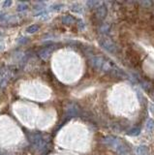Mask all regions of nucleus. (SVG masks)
Wrapping results in <instances>:
<instances>
[{"label":"nucleus","instance_id":"f257e3e1","mask_svg":"<svg viewBox=\"0 0 154 155\" xmlns=\"http://www.w3.org/2000/svg\"><path fill=\"white\" fill-rule=\"evenodd\" d=\"M98 43H99V45L102 47L104 50L107 51H109L110 53H113V54L116 53V51H117V46H116V44H115L110 37L102 36L98 40Z\"/></svg>","mask_w":154,"mask_h":155},{"label":"nucleus","instance_id":"f03ea898","mask_svg":"<svg viewBox=\"0 0 154 155\" xmlns=\"http://www.w3.org/2000/svg\"><path fill=\"white\" fill-rule=\"evenodd\" d=\"M105 58L103 56H98V55H94L91 56L90 58H88V63L90 64V66L93 68L94 70H102L103 64L105 62Z\"/></svg>","mask_w":154,"mask_h":155},{"label":"nucleus","instance_id":"7ed1b4c3","mask_svg":"<svg viewBox=\"0 0 154 155\" xmlns=\"http://www.w3.org/2000/svg\"><path fill=\"white\" fill-rule=\"evenodd\" d=\"M107 13H108L107 7L102 4L101 6H98L96 8L95 13H94V18L99 23H102L103 21L106 18V17H107Z\"/></svg>","mask_w":154,"mask_h":155},{"label":"nucleus","instance_id":"20e7f679","mask_svg":"<svg viewBox=\"0 0 154 155\" xmlns=\"http://www.w3.org/2000/svg\"><path fill=\"white\" fill-rule=\"evenodd\" d=\"M126 55L128 57V59L130 60V62H131L134 66L139 65V63H141V58H139L138 53L135 51H133L132 48H129V50H127Z\"/></svg>","mask_w":154,"mask_h":155},{"label":"nucleus","instance_id":"39448f33","mask_svg":"<svg viewBox=\"0 0 154 155\" xmlns=\"http://www.w3.org/2000/svg\"><path fill=\"white\" fill-rule=\"evenodd\" d=\"M66 114L70 116H76L80 114V108L79 106L75 103H71L69 107H67L66 109Z\"/></svg>","mask_w":154,"mask_h":155},{"label":"nucleus","instance_id":"423d86ee","mask_svg":"<svg viewBox=\"0 0 154 155\" xmlns=\"http://www.w3.org/2000/svg\"><path fill=\"white\" fill-rule=\"evenodd\" d=\"M110 76H113L114 78H120V79H125V78H127V75L125 74V72H123L121 69H120L119 67H117L116 65H114L113 70L110 71Z\"/></svg>","mask_w":154,"mask_h":155},{"label":"nucleus","instance_id":"0eeeda50","mask_svg":"<svg viewBox=\"0 0 154 155\" xmlns=\"http://www.w3.org/2000/svg\"><path fill=\"white\" fill-rule=\"evenodd\" d=\"M102 142L103 143L107 145H110V147H113V145H116L119 143V140L115 137H113V136H107V137L103 138Z\"/></svg>","mask_w":154,"mask_h":155},{"label":"nucleus","instance_id":"6e6552de","mask_svg":"<svg viewBox=\"0 0 154 155\" xmlns=\"http://www.w3.org/2000/svg\"><path fill=\"white\" fill-rule=\"evenodd\" d=\"M54 50V48L52 46H50V47H46L44 48L43 50L39 52L40 56L43 58V59H47L48 57H49L51 55V53L52 52V51Z\"/></svg>","mask_w":154,"mask_h":155},{"label":"nucleus","instance_id":"1a4fd4ad","mask_svg":"<svg viewBox=\"0 0 154 155\" xmlns=\"http://www.w3.org/2000/svg\"><path fill=\"white\" fill-rule=\"evenodd\" d=\"M110 25L109 23L102 22V23H100V25L98 27V32L102 36H106V34L110 31Z\"/></svg>","mask_w":154,"mask_h":155},{"label":"nucleus","instance_id":"9d476101","mask_svg":"<svg viewBox=\"0 0 154 155\" xmlns=\"http://www.w3.org/2000/svg\"><path fill=\"white\" fill-rule=\"evenodd\" d=\"M130 151V149L124 144H118V147H116V152L119 155H125V154H128Z\"/></svg>","mask_w":154,"mask_h":155},{"label":"nucleus","instance_id":"9b49d317","mask_svg":"<svg viewBox=\"0 0 154 155\" xmlns=\"http://www.w3.org/2000/svg\"><path fill=\"white\" fill-rule=\"evenodd\" d=\"M83 51L84 52V54L87 56V58H90L91 56H94V50L93 48H91L90 46H84L83 47Z\"/></svg>","mask_w":154,"mask_h":155},{"label":"nucleus","instance_id":"f8f14e48","mask_svg":"<svg viewBox=\"0 0 154 155\" xmlns=\"http://www.w3.org/2000/svg\"><path fill=\"white\" fill-rule=\"evenodd\" d=\"M141 85L143 88L147 91V92H151L153 90V87H152V84L150 81H141Z\"/></svg>","mask_w":154,"mask_h":155},{"label":"nucleus","instance_id":"ddd939ff","mask_svg":"<svg viewBox=\"0 0 154 155\" xmlns=\"http://www.w3.org/2000/svg\"><path fill=\"white\" fill-rule=\"evenodd\" d=\"M137 153L139 155H148L149 153V149L146 145H139L137 148Z\"/></svg>","mask_w":154,"mask_h":155},{"label":"nucleus","instance_id":"4468645a","mask_svg":"<svg viewBox=\"0 0 154 155\" xmlns=\"http://www.w3.org/2000/svg\"><path fill=\"white\" fill-rule=\"evenodd\" d=\"M75 21H76V18L73 16H70V15L62 18V22L65 23V24H71V23H73Z\"/></svg>","mask_w":154,"mask_h":155},{"label":"nucleus","instance_id":"2eb2a0df","mask_svg":"<svg viewBox=\"0 0 154 155\" xmlns=\"http://www.w3.org/2000/svg\"><path fill=\"white\" fill-rule=\"evenodd\" d=\"M139 133H141V129L138 128V127H135V128H133V129L130 130L127 134H128L129 136H133V137H135V136H138Z\"/></svg>","mask_w":154,"mask_h":155},{"label":"nucleus","instance_id":"dca6fc26","mask_svg":"<svg viewBox=\"0 0 154 155\" xmlns=\"http://www.w3.org/2000/svg\"><path fill=\"white\" fill-rule=\"evenodd\" d=\"M146 128L149 130V131H153L154 130V120L149 118L146 122Z\"/></svg>","mask_w":154,"mask_h":155},{"label":"nucleus","instance_id":"f3484780","mask_svg":"<svg viewBox=\"0 0 154 155\" xmlns=\"http://www.w3.org/2000/svg\"><path fill=\"white\" fill-rule=\"evenodd\" d=\"M139 4L141 5L142 7H143V8H150L151 5L153 4V2L146 0V1H141V2H139Z\"/></svg>","mask_w":154,"mask_h":155},{"label":"nucleus","instance_id":"a211bd4d","mask_svg":"<svg viewBox=\"0 0 154 155\" xmlns=\"http://www.w3.org/2000/svg\"><path fill=\"white\" fill-rule=\"evenodd\" d=\"M38 29H39V26L36 25V24H34V25H31L27 28V32H29V33H34L36 32Z\"/></svg>","mask_w":154,"mask_h":155},{"label":"nucleus","instance_id":"6ab92c4d","mask_svg":"<svg viewBox=\"0 0 154 155\" xmlns=\"http://www.w3.org/2000/svg\"><path fill=\"white\" fill-rule=\"evenodd\" d=\"M78 27L80 30H84V29L85 28V23L81 21V19H80V21H78Z\"/></svg>","mask_w":154,"mask_h":155},{"label":"nucleus","instance_id":"aec40b11","mask_svg":"<svg viewBox=\"0 0 154 155\" xmlns=\"http://www.w3.org/2000/svg\"><path fill=\"white\" fill-rule=\"evenodd\" d=\"M99 2L97 1H87V5H88V8H94L95 5H97Z\"/></svg>","mask_w":154,"mask_h":155},{"label":"nucleus","instance_id":"412c9836","mask_svg":"<svg viewBox=\"0 0 154 155\" xmlns=\"http://www.w3.org/2000/svg\"><path fill=\"white\" fill-rule=\"evenodd\" d=\"M151 97H152V99L154 100V88H153V90L151 91Z\"/></svg>","mask_w":154,"mask_h":155}]
</instances>
